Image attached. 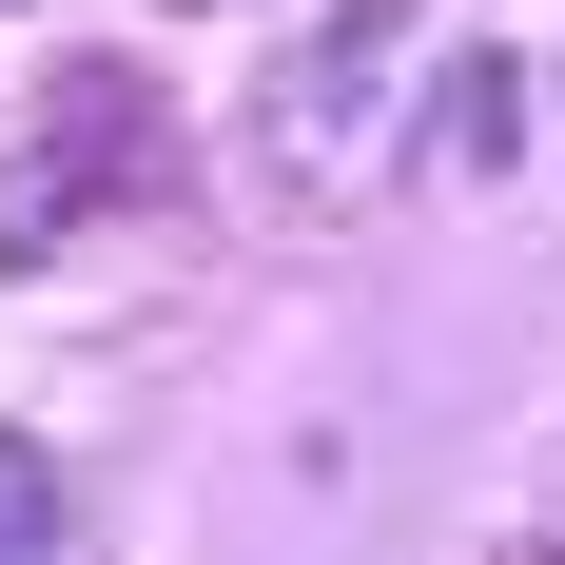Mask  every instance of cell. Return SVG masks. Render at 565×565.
<instances>
[{
	"label": "cell",
	"instance_id": "4",
	"mask_svg": "<svg viewBox=\"0 0 565 565\" xmlns=\"http://www.w3.org/2000/svg\"><path fill=\"white\" fill-rule=\"evenodd\" d=\"M40 546H58V468L0 429V565H40Z\"/></svg>",
	"mask_w": 565,
	"mask_h": 565
},
{
	"label": "cell",
	"instance_id": "2",
	"mask_svg": "<svg viewBox=\"0 0 565 565\" xmlns=\"http://www.w3.org/2000/svg\"><path fill=\"white\" fill-rule=\"evenodd\" d=\"M78 215H98V175L58 157V137H40V157H0V274H40V254H58Z\"/></svg>",
	"mask_w": 565,
	"mask_h": 565
},
{
	"label": "cell",
	"instance_id": "1",
	"mask_svg": "<svg viewBox=\"0 0 565 565\" xmlns=\"http://www.w3.org/2000/svg\"><path fill=\"white\" fill-rule=\"evenodd\" d=\"M40 137H58L78 175H98V195H175V175H195V157H175V117H157V78H137V58H78V78L40 98Z\"/></svg>",
	"mask_w": 565,
	"mask_h": 565
},
{
	"label": "cell",
	"instance_id": "3",
	"mask_svg": "<svg viewBox=\"0 0 565 565\" xmlns=\"http://www.w3.org/2000/svg\"><path fill=\"white\" fill-rule=\"evenodd\" d=\"M488 157H508V58H468L449 117H429V175H488Z\"/></svg>",
	"mask_w": 565,
	"mask_h": 565
}]
</instances>
